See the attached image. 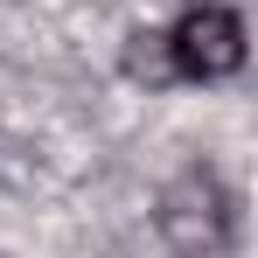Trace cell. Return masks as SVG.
Returning <instances> with one entry per match:
<instances>
[{
	"mask_svg": "<svg viewBox=\"0 0 258 258\" xmlns=\"http://www.w3.org/2000/svg\"><path fill=\"white\" fill-rule=\"evenodd\" d=\"M161 49H168L174 77L216 84V77L244 70V21H237V7H223V0H196L168 35H161Z\"/></svg>",
	"mask_w": 258,
	"mask_h": 258,
	"instance_id": "cell-1",
	"label": "cell"
}]
</instances>
